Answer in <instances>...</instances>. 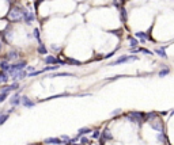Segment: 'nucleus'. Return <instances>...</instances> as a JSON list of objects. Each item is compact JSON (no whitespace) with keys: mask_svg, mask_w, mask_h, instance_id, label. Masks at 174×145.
Instances as JSON below:
<instances>
[{"mask_svg":"<svg viewBox=\"0 0 174 145\" xmlns=\"http://www.w3.org/2000/svg\"><path fill=\"white\" fill-rule=\"evenodd\" d=\"M1 48H3V42H1V39H0V52H1Z\"/></svg>","mask_w":174,"mask_h":145,"instance_id":"c9c22d12","label":"nucleus"},{"mask_svg":"<svg viewBox=\"0 0 174 145\" xmlns=\"http://www.w3.org/2000/svg\"><path fill=\"white\" fill-rule=\"evenodd\" d=\"M22 7H11L7 14V19L11 22H19L22 20Z\"/></svg>","mask_w":174,"mask_h":145,"instance_id":"f257e3e1","label":"nucleus"},{"mask_svg":"<svg viewBox=\"0 0 174 145\" xmlns=\"http://www.w3.org/2000/svg\"><path fill=\"white\" fill-rule=\"evenodd\" d=\"M10 91H11V87H10V85H4V87L0 88V92H4V94H8Z\"/></svg>","mask_w":174,"mask_h":145,"instance_id":"a878e982","label":"nucleus"},{"mask_svg":"<svg viewBox=\"0 0 174 145\" xmlns=\"http://www.w3.org/2000/svg\"><path fill=\"white\" fill-rule=\"evenodd\" d=\"M173 114H174V111H173Z\"/></svg>","mask_w":174,"mask_h":145,"instance_id":"ea45409f","label":"nucleus"},{"mask_svg":"<svg viewBox=\"0 0 174 145\" xmlns=\"http://www.w3.org/2000/svg\"><path fill=\"white\" fill-rule=\"evenodd\" d=\"M7 96H8V94H4V92H0V103L3 102L4 99H7Z\"/></svg>","mask_w":174,"mask_h":145,"instance_id":"cd10ccee","label":"nucleus"},{"mask_svg":"<svg viewBox=\"0 0 174 145\" xmlns=\"http://www.w3.org/2000/svg\"><path fill=\"white\" fill-rule=\"evenodd\" d=\"M120 1H121V3H123V4H124V3H125V0H120Z\"/></svg>","mask_w":174,"mask_h":145,"instance_id":"e433bc0d","label":"nucleus"},{"mask_svg":"<svg viewBox=\"0 0 174 145\" xmlns=\"http://www.w3.org/2000/svg\"><path fill=\"white\" fill-rule=\"evenodd\" d=\"M128 39H129V43H130V48L132 49H135L137 46V45H139V42H137L136 39H135V38H133V37H128Z\"/></svg>","mask_w":174,"mask_h":145,"instance_id":"6ab92c4d","label":"nucleus"},{"mask_svg":"<svg viewBox=\"0 0 174 145\" xmlns=\"http://www.w3.org/2000/svg\"><path fill=\"white\" fill-rule=\"evenodd\" d=\"M133 60H137L136 56H123V57L117 58L113 64H124V62H129V61H133Z\"/></svg>","mask_w":174,"mask_h":145,"instance_id":"39448f33","label":"nucleus"},{"mask_svg":"<svg viewBox=\"0 0 174 145\" xmlns=\"http://www.w3.org/2000/svg\"><path fill=\"white\" fill-rule=\"evenodd\" d=\"M8 119V114H0V125H3Z\"/></svg>","mask_w":174,"mask_h":145,"instance_id":"393cba45","label":"nucleus"},{"mask_svg":"<svg viewBox=\"0 0 174 145\" xmlns=\"http://www.w3.org/2000/svg\"><path fill=\"white\" fill-rule=\"evenodd\" d=\"M52 49H53V50H56V52H59V50H60V48H57V46H55V45L52 46Z\"/></svg>","mask_w":174,"mask_h":145,"instance_id":"f704fd0d","label":"nucleus"},{"mask_svg":"<svg viewBox=\"0 0 174 145\" xmlns=\"http://www.w3.org/2000/svg\"><path fill=\"white\" fill-rule=\"evenodd\" d=\"M26 65H27L26 61H18V62H15V64H13V65L10 67L8 75H13V73H15V72H19V71H23Z\"/></svg>","mask_w":174,"mask_h":145,"instance_id":"7ed1b4c3","label":"nucleus"},{"mask_svg":"<svg viewBox=\"0 0 174 145\" xmlns=\"http://www.w3.org/2000/svg\"><path fill=\"white\" fill-rule=\"evenodd\" d=\"M156 54H159V57H163V58H167V54H166V52H165V49L163 48H158L155 50Z\"/></svg>","mask_w":174,"mask_h":145,"instance_id":"f3484780","label":"nucleus"},{"mask_svg":"<svg viewBox=\"0 0 174 145\" xmlns=\"http://www.w3.org/2000/svg\"><path fill=\"white\" fill-rule=\"evenodd\" d=\"M158 140H159V141H163V140H165V134H163V132H161V133L158 134Z\"/></svg>","mask_w":174,"mask_h":145,"instance_id":"2f4dec72","label":"nucleus"},{"mask_svg":"<svg viewBox=\"0 0 174 145\" xmlns=\"http://www.w3.org/2000/svg\"><path fill=\"white\" fill-rule=\"evenodd\" d=\"M8 1H10V3H13V0H8Z\"/></svg>","mask_w":174,"mask_h":145,"instance_id":"58836bf2","label":"nucleus"},{"mask_svg":"<svg viewBox=\"0 0 174 145\" xmlns=\"http://www.w3.org/2000/svg\"><path fill=\"white\" fill-rule=\"evenodd\" d=\"M3 37H4V39H6L7 42H8V41H11V38H13V34H11V31H4Z\"/></svg>","mask_w":174,"mask_h":145,"instance_id":"412c9836","label":"nucleus"},{"mask_svg":"<svg viewBox=\"0 0 174 145\" xmlns=\"http://www.w3.org/2000/svg\"><path fill=\"white\" fill-rule=\"evenodd\" d=\"M65 62H68V64H72V65H80L82 62L78 60H75V58H67L65 60Z\"/></svg>","mask_w":174,"mask_h":145,"instance_id":"aec40b11","label":"nucleus"},{"mask_svg":"<svg viewBox=\"0 0 174 145\" xmlns=\"http://www.w3.org/2000/svg\"><path fill=\"white\" fill-rule=\"evenodd\" d=\"M100 145H103V141H102V140H101V144Z\"/></svg>","mask_w":174,"mask_h":145,"instance_id":"4c0bfd02","label":"nucleus"},{"mask_svg":"<svg viewBox=\"0 0 174 145\" xmlns=\"http://www.w3.org/2000/svg\"><path fill=\"white\" fill-rule=\"evenodd\" d=\"M127 117H128L132 122H139V123H142V122L144 121V114L140 113V111H130V113L127 114Z\"/></svg>","mask_w":174,"mask_h":145,"instance_id":"f03ea898","label":"nucleus"},{"mask_svg":"<svg viewBox=\"0 0 174 145\" xmlns=\"http://www.w3.org/2000/svg\"><path fill=\"white\" fill-rule=\"evenodd\" d=\"M45 144H52V145H60L63 144V141L60 138H56V137H50V138H45L44 140Z\"/></svg>","mask_w":174,"mask_h":145,"instance_id":"423d86ee","label":"nucleus"},{"mask_svg":"<svg viewBox=\"0 0 174 145\" xmlns=\"http://www.w3.org/2000/svg\"><path fill=\"white\" fill-rule=\"evenodd\" d=\"M87 142H88L87 137H82L80 138V145H87Z\"/></svg>","mask_w":174,"mask_h":145,"instance_id":"c756f323","label":"nucleus"},{"mask_svg":"<svg viewBox=\"0 0 174 145\" xmlns=\"http://www.w3.org/2000/svg\"><path fill=\"white\" fill-rule=\"evenodd\" d=\"M90 132H91L90 127H82V129H79V132H78V134H76V138H79L80 136H84V134L90 133Z\"/></svg>","mask_w":174,"mask_h":145,"instance_id":"4468645a","label":"nucleus"},{"mask_svg":"<svg viewBox=\"0 0 174 145\" xmlns=\"http://www.w3.org/2000/svg\"><path fill=\"white\" fill-rule=\"evenodd\" d=\"M169 73H170V69H169V68H165V69L159 71V77H163V76H166Z\"/></svg>","mask_w":174,"mask_h":145,"instance_id":"4be33fe9","label":"nucleus"},{"mask_svg":"<svg viewBox=\"0 0 174 145\" xmlns=\"http://www.w3.org/2000/svg\"><path fill=\"white\" fill-rule=\"evenodd\" d=\"M57 68H59L57 65H52V67H45V68L42 69V71H41V73H42V72H48V71H56Z\"/></svg>","mask_w":174,"mask_h":145,"instance_id":"5701e85b","label":"nucleus"},{"mask_svg":"<svg viewBox=\"0 0 174 145\" xmlns=\"http://www.w3.org/2000/svg\"><path fill=\"white\" fill-rule=\"evenodd\" d=\"M112 138H113V136H112V133H110V130H109V129H105V130L102 132L101 140H102V141H105V140H112Z\"/></svg>","mask_w":174,"mask_h":145,"instance_id":"9d476101","label":"nucleus"},{"mask_svg":"<svg viewBox=\"0 0 174 145\" xmlns=\"http://www.w3.org/2000/svg\"><path fill=\"white\" fill-rule=\"evenodd\" d=\"M135 35H136L139 39H142V42H146V41H147V33H144V31H137Z\"/></svg>","mask_w":174,"mask_h":145,"instance_id":"2eb2a0df","label":"nucleus"},{"mask_svg":"<svg viewBox=\"0 0 174 145\" xmlns=\"http://www.w3.org/2000/svg\"><path fill=\"white\" fill-rule=\"evenodd\" d=\"M11 77L16 81V80H19V79H23V77H26V72L25 71H19V72H15V73H13L11 75Z\"/></svg>","mask_w":174,"mask_h":145,"instance_id":"6e6552de","label":"nucleus"},{"mask_svg":"<svg viewBox=\"0 0 174 145\" xmlns=\"http://www.w3.org/2000/svg\"><path fill=\"white\" fill-rule=\"evenodd\" d=\"M11 104L13 106H18V104H20V96H19V92H16V94H14V96L11 98Z\"/></svg>","mask_w":174,"mask_h":145,"instance_id":"9b49d317","label":"nucleus"},{"mask_svg":"<svg viewBox=\"0 0 174 145\" xmlns=\"http://www.w3.org/2000/svg\"><path fill=\"white\" fill-rule=\"evenodd\" d=\"M20 103H22L23 106H26V107H29V109H30V107H34V102H33V100H30L27 96H22V98H20Z\"/></svg>","mask_w":174,"mask_h":145,"instance_id":"0eeeda50","label":"nucleus"},{"mask_svg":"<svg viewBox=\"0 0 174 145\" xmlns=\"http://www.w3.org/2000/svg\"><path fill=\"white\" fill-rule=\"evenodd\" d=\"M18 56H19V53L16 52V50H11L8 54H7V57H6V60L7 61H10V60H16L18 58Z\"/></svg>","mask_w":174,"mask_h":145,"instance_id":"f8f14e48","label":"nucleus"},{"mask_svg":"<svg viewBox=\"0 0 174 145\" xmlns=\"http://www.w3.org/2000/svg\"><path fill=\"white\" fill-rule=\"evenodd\" d=\"M120 14H121V19H123V22H127V19H128V16H127V10H125L124 7H121L120 8Z\"/></svg>","mask_w":174,"mask_h":145,"instance_id":"a211bd4d","label":"nucleus"},{"mask_svg":"<svg viewBox=\"0 0 174 145\" xmlns=\"http://www.w3.org/2000/svg\"><path fill=\"white\" fill-rule=\"evenodd\" d=\"M60 140H61V141H65V142H69V141H71V138H69L68 136H61Z\"/></svg>","mask_w":174,"mask_h":145,"instance_id":"7c9ffc66","label":"nucleus"},{"mask_svg":"<svg viewBox=\"0 0 174 145\" xmlns=\"http://www.w3.org/2000/svg\"><path fill=\"white\" fill-rule=\"evenodd\" d=\"M38 53H41V54H46V48L44 46L42 43H40V46H38Z\"/></svg>","mask_w":174,"mask_h":145,"instance_id":"b1692460","label":"nucleus"},{"mask_svg":"<svg viewBox=\"0 0 174 145\" xmlns=\"http://www.w3.org/2000/svg\"><path fill=\"white\" fill-rule=\"evenodd\" d=\"M20 10H22V19H25L27 24H31V22L34 20V15L30 11H27L26 8H20Z\"/></svg>","mask_w":174,"mask_h":145,"instance_id":"20e7f679","label":"nucleus"},{"mask_svg":"<svg viewBox=\"0 0 174 145\" xmlns=\"http://www.w3.org/2000/svg\"><path fill=\"white\" fill-rule=\"evenodd\" d=\"M34 37H36L38 41H40V30H38V29H36V30H34Z\"/></svg>","mask_w":174,"mask_h":145,"instance_id":"473e14b6","label":"nucleus"},{"mask_svg":"<svg viewBox=\"0 0 174 145\" xmlns=\"http://www.w3.org/2000/svg\"><path fill=\"white\" fill-rule=\"evenodd\" d=\"M10 64H8V61L7 60H3L1 62H0V69H1V72H7L8 73V71H10Z\"/></svg>","mask_w":174,"mask_h":145,"instance_id":"1a4fd4ad","label":"nucleus"},{"mask_svg":"<svg viewBox=\"0 0 174 145\" xmlns=\"http://www.w3.org/2000/svg\"><path fill=\"white\" fill-rule=\"evenodd\" d=\"M120 113H121V110H120V109H117V110H114V111H113V113H112V115H117V114H120Z\"/></svg>","mask_w":174,"mask_h":145,"instance_id":"72a5a7b5","label":"nucleus"},{"mask_svg":"<svg viewBox=\"0 0 174 145\" xmlns=\"http://www.w3.org/2000/svg\"><path fill=\"white\" fill-rule=\"evenodd\" d=\"M93 137H94V138H98V137H101V132L98 130V129H97V130H94Z\"/></svg>","mask_w":174,"mask_h":145,"instance_id":"c85d7f7f","label":"nucleus"},{"mask_svg":"<svg viewBox=\"0 0 174 145\" xmlns=\"http://www.w3.org/2000/svg\"><path fill=\"white\" fill-rule=\"evenodd\" d=\"M8 79H10V75H8V73L0 71V83H7Z\"/></svg>","mask_w":174,"mask_h":145,"instance_id":"dca6fc26","label":"nucleus"},{"mask_svg":"<svg viewBox=\"0 0 174 145\" xmlns=\"http://www.w3.org/2000/svg\"><path fill=\"white\" fill-rule=\"evenodd\" d=\"M10 87H11V91L16 90V88H19V83H18V81H14V83L10 85Z\"/></svg>","mask_w":174,"mask_h":145,"instance_id":"bb28decb","label":"nucleus"},{"mask_svg":"<svg viewBox=\"0 0 174 145\" xmlns=\"http://www.w3.org/2000/svg\"><path fill=\"white\" fill-rule=\"evenodd\" d=\"M45 62L52 64V65H57V58L55 56H48V57H45Z\"/></svg>","mask_w":174,"mask_h":145,"instance_id":"ddd939ff","label":"nucleus"}]
</instances>
